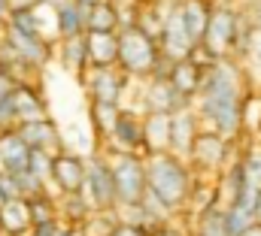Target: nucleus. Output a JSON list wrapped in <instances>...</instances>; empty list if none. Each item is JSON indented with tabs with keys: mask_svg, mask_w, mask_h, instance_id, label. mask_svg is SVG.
Returning a JSON list of instances; mask_svg holds the SVG:
<instances>
[{
	"mask_svg": "<svg viewBox=\"0 0 261 236\" xmlns=\"http://www.w3.org/2000/svg\"><path fill=\"white\" fill-rule=\"evenodd\" d=\"M252 82L237 58L216 61L203 70V82L195 97V109L206 127L225 133L234 142H243V109L252 94Z\"/></svg>",
	"mask_w": 261,
	"mask_h": 236,
	"instance_id": "1",
	"label": "nucleus"
},
{
	"mask_svg": "<svg viewBox=\"0 0 261 236\" xmlns=\"http://www.w3.org/2000/svg\"><path fill=\"white\" fill-rule=\"evenodd\" d=\"M146 176H149V191L182 218L197 182L195 167L173 152H161V155H146Z\"/></svg>",
	"mask_w": 261,
	"mask_h": 236,
	"instance_id": "2",
	"label": "nucleus"
},
{
	"mask_svg": "<svg viewBox=\"0 0 261 236\" xmlns=\"http://www.w3.org/2000/svg\"><path fill=\"white\" fill-rule=\"evenodd\" d=\"M119 67L128 73L134 82L152 79V76H167L173 61L164 58L161 46L155 37H149L140 24H128L119 31Z\"/></svg>",
	"mask_w": 261,
	"mask_h": 236,
	"instance_id": "3",
	"label": "nucleus"
},
{
	"mask_svg": "<svg viewBox=\"0 0 261 236\" xmlns=\"http://www.w3.org/2000/svg\"><path fill=\"white\" fill-rule=\"evenodd\" d=\"M249 24H252V21H249V15L243 12V6H237V3H219L200 46H203L216 61L237 58L240 40H243V34H246Z\"/></svg>",
	"mask_w": 261,
	"mask_h": 236,
	"instance_id": "4",
	"label": "nucleus"
},
{
	"mask_svg": "<svg viewBox=\"0 0 261 236\" xmlns=\"http://www.w3.org/2000/svg\"><path fill=\"white\" fill-rule=\"evenodd\" d=\"M237 155H240V142H234L225 133L203 124L200 136L195 139V149L189 155V164L195 167L197 176H222L225 167L231 161H237Z\"/></svg>",
	"mask_w": 261,
	"mask_h": 236,
	"instance_id": "5",
	"label": "nucleus"
},
{
	"mask_svg": "<svg viewBox=\"0 0 261 236\" xmlns=\"http://www.w3.org/2000/svg\"><path fill=\"white\" fill-rule=\"evenodd\" d=\"M79 85H82V91H85L88 100L125 106V94L134 88V79H130L128 73H122V67H91L79 79Z\"/></svg>",
	"mask_w": 261,
	"mask_h": 236,
	"instance_id": "6",
	"label": "nucleus"
},
{
	"mask_svg": "<svg viewBox=\"0 0 261 236\" xmlns=\"http://www.w3.org/2000/svg\"><path fill=\"white\" fill-rule=\"evenodd\" d=\"M195 106L192 97H186L182 91L173 88V82L167 76H152V79H143L140 82V91H137V112H179V109H189Z\"/></svg>",
	"mask_w": 261,
	"mask_h": 236,
	"instance_id": "7",
	"label": "nucleus"
},
{
	"mask_svg": "<svg viewBox=\"0 0 261 236\" xmlns=\"http://www.w3.org/2000/svg\"><path fill=\"white\" fill-rule=\"evenodd\" d=\"M85 197L94 209H119V188L113 176V164L107 152L88 155V176H85Z\"/></svg>",
	"mask_w": 261,
	"mask_h": 236,
	"instance_id": "8",
	"label": "nucleus"
},
{
	"mask_svg": "<svg viewBox=\"0 0 261 236\" xmlns=\"http://www.w3.org/2000/svg\"><path fill=\"white\" fill-rule=\"evenodd\" d=\"M110 164L119 188V203H143L149 194L146 155H110Z\"/></svg>",
	"mask_w": 261,
	"mask_h": 236,
	"instance_id": "9",
	"label": "nucleus"
},
{
	"mask_svg": "<svg viewBox=\"0 0 261 236\" xmlns=\"http://www.w3.org/2000/svg\"><path fill=\"white\" fill-rule=\"evenodd\" d=\"M158 46H161V52H164L167 61L192 58V52L197 49V40L192 37V31L186 24V15H182L179 0H170L167 3V15H164V27H161Z\"/></svg>",
	"mask_w": 261,
	"mask_h": 236,
	"instance_id": "10",
	"label": "nucleus"
},
{
	"mask_svg": "<svg viewBox=\"0 0 261 236\" xmlns=\"http://www.w3.org/2000/svg\"><path fill=\"white\" fill-rule=\"evenodd\" d=\"M100 152L107 155H146V139H143V112L125 109L116 121L113 133L100 142Z\"/></svg>",
	"mask_w": 261,
	"mask_h": 236,
	"instance_id": "11",
	"label": "nucleus"
},
{
	"mask_svg": "<svg viewBox=\"0 0 261 236\" xmlns=\"http://www.w3.org/2000/svg\"><path fill=\"white\" fill-rule=\"evenodd\" d=\"M85 176H88V155L64 149L55 155L49 188L55 194H79V191H85Z\"/></svg>",
	"mask_w": 261,
	"mask_h": 236,
	"instance_id": "12",
	"label": "nucleus"
},
{
	"mask_svg": "<svg viewBox=\"0 0 261 236\" xmlns=\"http://www.w3.org/2000/svg\"><path fill=\"white\" fill-rule=\"evenodd\" d=\"M55 61H58V67L64 70L67 76H73V79H82V76L91 70L88 34H79V37L58 40V46H55Z\"/></svg>",
	"mask_w": 261,
	"mask_h": 236,
	"instance_id": "13",
	"label": "nucleus"
},
{
	"mask_svg": "<svg viewBox=\"0 0 261 236\" xmlns=\"http://www.w3.org/2000/svg\"><path fill=\"white\" fill-rule=\"evenodd\" d=\"M3 37L31 61L40 73L55 61V46H58V43L49 40V37H31V34H18V31H12V27H3Z\"/></svg>",
	"mask_w": 261,
	"mask_h": 236,
	"instance_id": "14",
	"label": "nucleus"
},
{
	"mask_svg": "<svg viewBox=\"0 0 261 236\" xmlns=\"http://www.w3.org/2000/svg\"><path fill=\"white\" fill-rule=\"evenodd\" d=\"M200 130H203V118L197 115L195 106L173 112V136H170V152L189 161V155H192V149H195V139L200 136Z\"/></svg>",
	"mask_w": 261,
	"mask_h": 236,
	"instance_id": "15",
	"label": "nucleus"
},
{
	"mask_svg": "<svg viewBox=\"0 0 261 236\" xmlns=\"http://www.w3.org/2000/svg\"><path fill=\"white\" fill-rule=\"evenodd\" d=\"M18 133L21 139L31 145V149H46V152H64V136H61V127L58 121L49 115V118H40V121H24L18 124Z\"/></svg>",
	"mask_w": 261,
	"mask_h": 236,
	"instance_id": "16",
	"label": "nucleus"
},
{
	"mask_svg": "<svg viewBox=\"0 0 261 236\" xmlns=\"http://www.w3.org/2000/svg\"><path fill=\"white\" fill-rule=\"evenodd\" d=\"M55 3V34L58 40L88 34V9L79 0H52Z\"/></svg>",
	"mask_w": 261,
	"mask_h": 236,
	"instance_id": "17",
	"label": "nucleus"
},
{
	"mask_svg": "<svg viewBox=\"0 0 261 236\" xmlns=\"http://www.w3.org/2000/svg\"><path fill=\"white\" fill-rule=\"evenodd\" d=\"M15 109H18V124L49 118V97L43 94L40 79L37 82H21L15 88Z\"/></svg>",
	"mask_w": 261,
	"mask_h": 236,
	"instance_id": "18",
	"label": "nucleus"
},
{
	"mask_svg": "<svg viewBox=\"0 0 261 236\" xmlns=\"http://www.w3.org/2000/svg\"><path fill=\"white\" fill-rule=\"evenodd\" d=\"M170 136H173V112H146L143 115L146 155L170 152Z\"/></svg>",
	"mask_w": 261,
	"mask_h": 236,
	"instance_id": "19",
	"label": "nucleus"
},
{
	"mask_svg": "<svg viewBox=\"0 0 261 236\" xmlns=\"http://www.w3.org/2000/svg\"><path fill=\"white\" fill-rule=\"evenodd\" d=\"M28 167H31V145L21 139L18 127L0 133V170L18 176V173H24Z\"/></svg>",
	"mask_w": 261,
	"mask_h": 236,
	"instance_id": "20",
	"label": "nucleus"
},
{
	"mask_svg": "<svg viewBox=\"0 0 261 236\" xmlns=\"http://www.w3.org/2000/svg\"><path fill=\"white\" fill-rule=\"evenodd\" d=\"M34 227V215H31V203L24 197L6 200L0 206V236H24Z\"/></svg>",
	"mask_w": 261,
	"mask_h": 236,
	"instance_id": "21",
	"label": "nucleus"
},
{
	"mask_svg": "<svg viewBox=\"0 0 261 236\" xmlns=\"http://www.w3.org/2000/svg\"><path fill=\"white\" fill-rule=\"evenodd\" d=\"M0 73L12 76L15 82H37L40 79V70L3 37V31H0Z\"/></svg>",
	"mask_w": 261,
	"mask_h": 236,
	"instance_id": "22",
	"label": "nucleus"
},
{
	"mask_svg": "<svg viewBox=\"0 0 261 236\" xmlns=\"http://www.w3.org/2000/svg\"><path fill=\"white\" fill-rule=\"evenodd\" d=\"M119 31H88L91 67H119Z\"/></svg>",
	"mask_w": 261,
	"mask_h": 236,
	"instance_id": "23",
	"label": "nucleus"
},
{
	"mask_svg": "<svg viewBox=\"0 0 261 236\" xmlns=\"http://www.w3.org/2000/svg\"><path fill=\"white\" fill-rule=\"evenodd\" d=\"M167 79L173 82L176 91H182L186 97L195 100L197 91H200V82H203V67L195 64L192 58H182V61H173L170 70H167Z\"/></svg>",
	"mask_w": 261,
	"mask_h": 236,
	"instance_id": "24",
	"label": "nucleus"
},
{
	"mask_svg": "<svg viewBox=\"0 0 261 236\" xmlns=\"http://www.w3.org/2000/svg\"><path fill=\"white\" fill-rule=\"evenodd\" d=\"M122 115V106L119 103H97V100H88V127H91V133L97 136V149H100V142L113 133V127H116V121Z\"/></svg>",
	"mask_w": 261,
	"mask_h": 236,
	"instance_id": "25",
	"label": "nucleus"
},
{
	"mask_svg": "<svg viewBox=\"0 0 261 236\" xmlns=\"http://www.w3.org/2000/svg\"><path fill=\"white\" fill-rule=\"evenodd\" d=\"M179 6H182V15H186V24H189L192 37H195L197 46H200L219 3H216V0H179Z\"/></svg>",
	"mask_w": 261,
	"mask_h": 236,
	"instance_id": "26",
	"label": "nucleus"
},
{
	"mask_svg": "<svg viewBox=\"0 0 261 236\" xmlns=\"http://www.w3.org/2000/svg\"><path fill=\"white\" fill-rule=\"evenodd\" d=\"M91 212H94V206L85 197V191H79V194H58V215H61L64 224L79 227Z\"/></svg>",
	"mask_w": 261,
	"mask_h": 236,
	"instance_id": "27",
	"label": "nucleus"
},
{
	"mask_svg": "<svg viewBox=\"0 0 261 236\" xmlns=\"http://www.w3.org/2000/svg\"><path fill=\"white\" fill-rule=\"evenodd\" d=\"M88 31H122V6L116 0H103L88 9Z\"/></svg>",
	"mask_w": 261,
	"mask_h": 236,
	"instance_id": "28",
	"label": "nucleus"
},
{
	"mask_svg": "<svg viewBox=\"0 0 261 236\" xmlns=\"http://www.w3.org/2000/svg\"><path fill=\"white\" fill-rule=\"evenodd\" d=\"M119 212L116 209H94L82 224H79V233L82 236H113L119 227Z\"/></svg>",
	"mask_w": 261,
	"mask_h": 236,
	"instance_id": "29",
	"label": "nucleus"
},
{
	"mask_svg": "<svg viewBox=\"0 0 261 236\" xmlns=\"http://www.w3.org/2000/svg\"><path fill=\"white\" fill-rule=\"evenodd\" d=\"M192 236H228V227H225V209L216 206L203 215H197L192 221H186Z\"/></svg>",
	"mask_w": 261,
	"mask_h": 236,
	"instance_id": "30",
	"label": "nucleus"
},
{
	"mask_svg": "<svg viewBox=\"0 0 261 236\" xmlns=\"http://www.w3.org/2000/svg\"><path fill=\"white\" fill-rule=\"evenodd\" d=\"M249 179L243 173V167H240V158L237 161H231L228 167H225V173L219 176V191H222V206H228V203H234L237 200V194H240V188L246 185Z\"/></svg>",
	"mask_w": 261,
	"mask_h": 236,
	"instance_id": "31",
	"label": "nucleus"
},
{
	"mask_svg": "<svg viewBox=\"0 0 261 236\" xmlns=\"http://www.w3.org/2000/svg\"><path fill=\"white\" fill-rule=\"evenodd\" d=\"M237 158H240V167H243L246 179L261 188V139L258 136H255V139H243Z\"/></svg>",
	"mask_w": 261,
	"mask_h": 236,
	"instance_id": "32",
	"label": "nucleus"
},
{
	"mask_svg": "<svg viewBox=\"0 0 261 236\" xmlns=\"http://www.w3.org/2000/svg\"><path fill=\"white\" fill-rule=\"evenodd\" d=\"M240 64H243V70H246V76H249L252 88L261 91V27L252 31L249 46H246V52L240 55Z\"/></svg>",
	"mask_w": 261,
	"mask_h": 236,
	"instance_id": "33",
	"label": "nucleus"
},
{
	"mask_svg": "<svg viewBox=\"0 0 261 236\" xmlns=\"http://www.w3.org/2000/svg\"><path fill=\"white\" fill-rule=\"evenodd\" d=\"M225 209V227H228V236H243L252 224H255V212L231 203V206H222Z\"/></svg>",
	"mask_w": 261,
	"mask_h": 236,
	"instance_id": "34",
	"label": "nucleus"
},
{
	"mask_svg": "<svg viewBox=\"0 0 261 236\" xmlns=\"http://www.w3.org/2000/svg\"><path fill=\"white\" fill-rule=\"evenodd\" d=\"M52 167H55V152H46V149H31V173L40 176L46 185L52 182Z\"/></svg>",
	"mask_w": 261,
	"mask_h": 236,
	"instance_id": "35",
	"label": "nucleus"
},
{
	"mask_svg": "<svg viewBox=\"0 0 261 236\" xmlns=\"http://www.w3.org/2000/svg\"><path fill=\"white\" fill-rule=\"evenodd\" d=\"M18 88V85H15ZM15 88L0 94V133L18 127V109H15Z\"/></svg>",
	"mask_w": 261,
	"mask_h": 236,
	"instance_id": "36",
	"label": "nucleus"
},
{
	"mask_svg": "<svg viewBox=\"0 0 261 236\" xmlns=\"http://www.w3.org/2000/svg\"><path fill=\"white\" fill-rule=\"evenodd\" d=\"M15 197H21L15 176H12V173H6V170H0V206H3L6 200H15Z\"/></svg>",
	"mask_w": 261,
	"mask_h": 236,
	"instance_id": "37",
	"label": "nucleus"
},
{
	"mask_svg": "<svg viewBox=\"0 0 261 236\" xmlns=\"http://www.w3.org/2000/svg\"><path fill=\"white\" fill-rule=\"evenodd\" d=\"M155 236H192V230H189V224L186 221H170V224H164L161 230H155Z\"/></svg>",
	"mask_w": 261,
	"mask_h": 236,
	"instance_id": "38",
	"label": "nucleus"
},
{
	"mask_svg": "<svg viewBox=\"0 0 261 236\" xmlns=\"http://www.w3.org/2000/svg\"><path fill=\"white\" fill-rule=\"evenodd\" d=\"M64 221H43V224H34L31 227V236H58Z\"/></svg>",
	"mask_w": 261,
	"mask_h": 236,
	"instance_id": "39",
	"label": "nucleus"
},
{
	"mask_svg": "<svg viewBox=\"0 0 261 236\" xmlns=\"http://www.w3.org/2000/svg\"><path fill=\"white\" fill-rule=\"evenodd\" d=\"M240 6V3H237ZM243 12L249 15V21L255 24V27H261V0H246L243 3Z\"/></svg>",
	"mask_w": 261,
	"mask_h": 236,
	"instance_id": "40",
	"label": "nucleus"
},
{
	"mask_svg": "<svg viewBox=\"0 0 261 236\" xmlns=\"http://www.w3.org/2000/svg\"><path fill=\"white\" fill-rule=\"evenodd\" d=\"M113 236H152V233H149V230H143V227H134V224H119Z\"/></svg>",
	"mask_w": 261,
	"mask_h": 236,
	"instance_id": "41",
	"label": "nucleus"
},
{
	"mask_svg": "<svg viewBox=\"0 0 261 236\" xmlns=\"http://www.w3.org/2000/svg\"><path fill=\"white\" fill-rule=\"evenodd\" d=\"M12 6H15V0H0V27H6V21L12 15Z\"/></svg>",
	"mask_w": 261,
	"mask_h": 236,
	"instance_id": "42",
	"label": "nucleus"
},
{
	"mask_svg": "<svg viewBox=\"0 0 261 236\" xmlns=\"http://www.w3.org/2000/svg\"><path fill=\"white\" fill-rule=\"evenodd\" d=\"M58 236H82V233H79V227H70V224H61V230H58Z\"/></svg>",
	"mask_w": 261,
	"mask_h": 236,
	"instance_id": "43",
	"label": "nucleus"
},
{
	"mask_svg": "<svg viewBox=\"0 0 261 236\" xmlns=\"http://www.w3.org/2000/svg\"><path fill=\"white\" fill-rule=\"evenodd\" d=\"M243 236H261V221H255V224H252V227H249Z\"/></svg>",
	"mask_w": 261,
	"mask_h": 236,
	"instance_id": "44",
	"label": "nucleus"
},
{
	"mask_svg": "<svg viewBox=\"0 0 261 236\" xmlns=\"http://www.w3.org/2000/svg\"><path fill=\"white\" fill-rule=\"evenodd\" d=\"M82 6H97V3H103V0H79Z\"/></svg>",
	"mask_w": 261,
	"mask_h": 236,
	"instance_id": "45",
	"label": "nucleus"
},
{
	"mask_svg": "<svg viewBox=\"0 0 261 236\" xmlns=\"http://www.w3.org/2000/svg\"><path fill=\"white\" fill-rule=\"evenodd\" d=\"M255 221H261V197H258V206H255Z\"/></svg>",
	"mask_w": 261,
	"mask_h": 236,
	"instance_id": "46",
	"label": "nucleus"
},
{
	"mask_svg": "<svg viewBox=\"0 0 261 236\" xmlns=\"http://www.w3.org/2000/svg\"><path fill=\"white\" fill-rule=\"evenodd\" d=\"M216 3H237V0H216Z\"/></svg>",
	"mask_w": 261,
	"mask_h": 236,
	"instance_id": "47",
	"label": "nucleus"
},
{
	"mask_svg": "<svg viewBox=\"0 0 261 236\" xmlns=\"http://www.w3.org/2000/svg\"><path fill=\"white\" fill-rule=\"evenodd\" d=\"M258 139H261V133H258Z\"/></svg>",
	"mask_w": 261,
	"mask_h": 236,
	"instance_id": "48",
	"label": "nucleus"
},
{
	"mask_svg": "<svg viewBox=\"0 0 261 236\" xmlns=\"http://www.w3.org/2000/svg\"><path fill=\"white\" fill-rule=\"evenodd\" d=\"M0 76H3V73H0Z\"/></svg>",
	"mask_w": 261,
	"mask_h": 236,
	"instance_id": "49",
	"label": "nucleus"
}]
</instances>
